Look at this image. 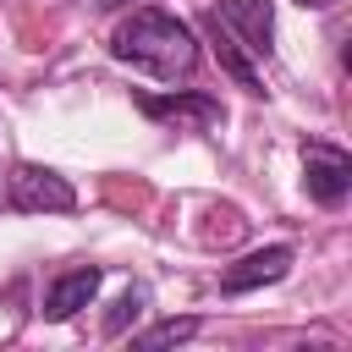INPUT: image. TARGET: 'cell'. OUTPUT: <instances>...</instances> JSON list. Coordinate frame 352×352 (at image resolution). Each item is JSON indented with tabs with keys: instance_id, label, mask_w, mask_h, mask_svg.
<instances>
[{
	"instance_id": "obj_4",
	"label": "cell",
	"mask_w": 352,
	"mask_h": 352,
	"mask_svg": "<svg viewBox=\"0 0 352 352\" xmlns=\"http://www.w3.org/2000/svg\"><path fill=\"white\" fill-rule=\"evenodd\" d=\"M138 110H143L148 121H170V126H192V132H204V126L226 121L220 99H214V94H198V88H176V94H138Z\"/></svg>"
},
{
	"instance_id": "obj_8",
	"label": "cell",
	"mask_w": 352,
	"mask_h": 352,
	"mask_svg": "<svg viewBox=\"0 0 352 352\" xmlns=\"http://www.w3.org/2000/svg\"><path fill=\"white\" fill-rule=\"evenodd\" d=\"M204 28H209V44H214V60H220V72H226L236 88H248V94H264V77L253 72V55H248V50H242V44L226 33V22L209 11V16H204Z\"/></svg>"
},
{
	"instance_id": "obj_11",
	"label": "cell",
	"mask_w": 352,
	"mask_h": 352,
	"mask_svg": "<svg viewBox=\"0 0 352 352\" xmlns=\"http://www.w3.org/2000/svg\"><path fill=\"white\" fill-rule=\"evenodd\" d=\"M88 6H99V11H116V6H132V0H88Z\"/></svg>"
},
{
	"instance_id": "obj_6",
	"label": "cell",
	"mask_w": 352,
	"mask_h": 352,
	"mask_svg": "<svg viewBox=\"0 0 352 352\" xmlns=\"http://www.w3.org/2000/svg\"><path fill=\"white\" fill-rule=\"evenodd\" d=\"M220 22H226V33L248 50V55H270V38H275V11H270V0H220V6H209Z\"/></svg>"
},
{
	"instance_id": "obj_1",
	"label": "cell",
	"mask_w": 352,
	"mask_h": 352,
	"mask_svg": "<svg viewBox=\"0 0 352 352\" xmlns=\"http://www.w3.org/2000/svg\"><path fill=\"white\" fill-rule=\"evenodd\" d=\"M110 55L126 60V66H138V72H148V77L182 82V77H192V66H198V38H192V28H187L182 16L160 11V6H138L132 16L116 22Z\"/></svg>"
},
{
	"instance_id": "obj_7",
	"label": "cell",
	"mask_w": 352,
	"mask_h": 352,
	"mask_svg": "<svg viewBox=\"0 0 352 352\" xmlns=\"http://www.w3.org/2000/svg\"><path fill=\"white\" fill-rule=\"evenodd\" d=\"M99 280H104V270H94V264L55 275V280H50V292H44V319H55V324H60V319H77V314L94 302Z\"/></svg>"
},
{
	"instance_id": "obj_9",
	"label": "cell",
	"mask_w": 352,
	"mask_h": 352,
	"mask_svg": "<svg viewBox=\"0 0 352 352\" xmlns=\"http://www.w3.org/2000/svg\"><path fill=\"white\" fill-rule=\"evenodd\" d=\"M198 330H204L198 319H160V324L138 330V336H132V346H143V352H154V346H182V341H192Z\"/></svg>"
},
{
	"instance_id": "obj_5",
	"label": "cell",
	"mask_w": 352,
	"mask_h": 352,
	"mask_svg": "<svg viewBox=\"0 0 352 352\" xmlns=\"http://www.w3.org/2000/svg\"><path fill=\"white\" fill-rule=\"evenodd\" d=\"M292 248L286 242H270V248H253V253H242L236 264H226L220 270V292L226 297H242V292H258V286H275V280H286L292 275Z\"/></svg>"
},
{
	"instance_id": "obj_3",
	"label": "cell",
	"mask_w": 352,
	"mask_h": 352,
	"mask_svg": "<svg viewBox=\"0 0 352 352\" xmlns=\"http://www.w3.org/2000/svg\"><path fill=\"white\" fill-rule=\"evenodd\" d=\"M302 187L324 209L346 204V192H352V154L336 148V143H302Z\"/></svg>"
},
{
	"instance_id": "obj_12",
	"label": "cell",
	"mask_w": 352,
	"mask_h": 352,
	"mask_svg": "<svg viewBox=\"0 0 352 352\" xmlns=\"http://www.w3.org/2000/svg\"><path fill=\"white\" fill-rule=\"evenodd\" d=\"M297 6H314V11H324V6H336V0H297Z\"/></svg>"
},
{
	"instance_id": "obj_10",
	"label": "cell",
	"mask_w": 352,
	"mask_h": 352,
	"mask_svg": "<svg viewBox=\"0 0 352 352\" xmlns=\"http://www.w3.org/2000/svg\"><path fill=\"white\" fill-rule=\"evenodd\" d=\"M143 308H148V292H143V286H126V292L110 302V314H104V336H126Z\"/></svg>"
},
{
	"instance_id": "obj_2",
	"label": "cell",
	"mask_w": 352,
	"mask_h": 352,
	"mask_svg": "<svg viewBox=\"0 0 352 352\" xmlns=\"http://www.w3.org/2000/svg\"><path fill=\"white\" fill-rule=\"evenodd\" d=\"M6 198L22 214H72L77 209V187L50 165H16L6 176Z\"/></svg>"
}]
</instances>
